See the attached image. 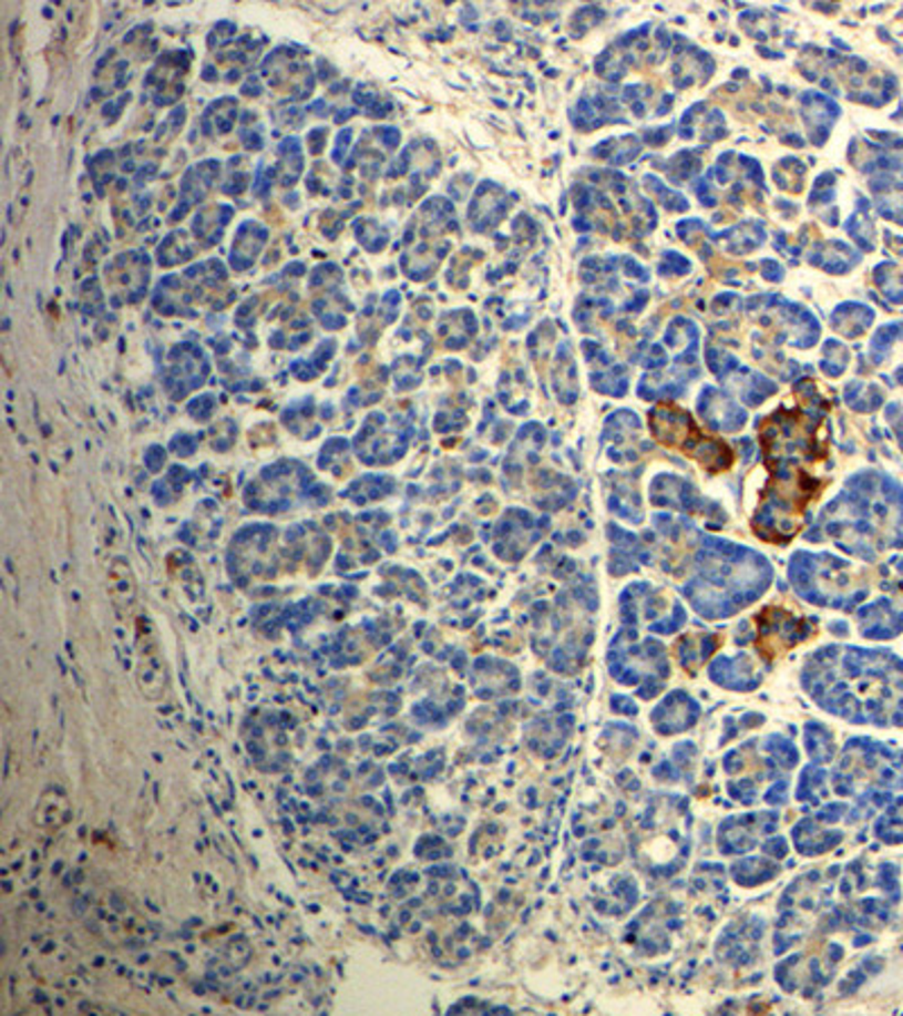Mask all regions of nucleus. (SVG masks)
<instances>
[{"instance_id": "nucleus-1", "label": "nucleus", "mask_w": 903, "mask_h": 1016, "mask_svg": "<svg viewBox=\"0 0 903 1016\" xmlns=\"http://www.w3.org/2000/svg\"><path fill=\"white\" fill-rule=\"evenodd\" d=\"M136 646H138V665H136V680L138 689L147 700H161L167 691V667L163 648L156 635L154 624L147 615L136 619Z\"/></svg>"}, {"instance_id": "nucleus-2", "label": "nucleus", "mask_w": 903, "mask_h": 1016, "mask_svg": "<svg viewBox=\"0 0 903 1016\" xmlns=\"http://www.w3.org/2000/svg\"><path fill=\"white\" fill-rule=\"evenodd\" d=\"M109 594L111 602L117 610H123V606L130 610L136 602V581L132 574V567L127 561L117 558L111 563L109 569Z\"/></svg>"}]
</instances>
